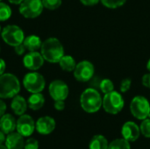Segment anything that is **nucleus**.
Segmentation results:
<instances>
[{
	"mask_svg": "<svg viewBox=\"0 0 150 149\" xmlns=\"http://www.w3.org/2000/svg\"><path fill=\"white\" fill-rule=\"evenodd\" d=\"M40 53L45 61L50 63H58L64 55V48L58 39L51 37L42 42Z\"/></svg>",
	"mask_w": 150,
	"mask_h": 149,
	"instance_id": "f257e3e1",
	"label": "nucleus"
},
{
	"mask_svg": "<svg viewBox=\"0 0 150 149\" xmlns=\"http://www.w3.org/2000/svg\"><path fill=\"white\" fill-rule=\"evenodd\" d=\"M80 104L84 112L94 113L100 110L103 105V98L98 90L92 88H88L82 93L80 97Z\"/></svg>",
	"mask_w": 150,
	"mask_h": 149,
	"instance_id": "f03ea898",
	"label": "nucleus"
},
{
	"mask_svg": "<svg viewBox=\"0 0 150 149\" xmlns=\"http://www.w3.org/2000/svg\"><path fill=\"white\" fill-rule=\"evenodd\" d=\"M20 91V83L16 76L4 73L0 76V98H12Z\"/></svg>",
	"mask_w": 150,
	"mask_h": 149,
	"instance_id": "7ed1b4c3",
	"label": "nucleus"
},
{
	"mask_svg": "<svg viewBox=\"0 0 150 149\" xmlns=\"http://www.w3.org/2000/svg\"><path fill=\"white\" fill-rule=\"evenodd\" d=\"M125 102L124 98L121 96L120 93L113 90L112 92H109L107 94H105V97L103 98V105L105 111L107 113L115 115L118 114L122 111L124 108Z\"/></svg>",
	"mask_w": 150,
	"mask_h": 149,
	"instance_id": "20e7f679",
	"label": "nucleus"
},
{
	"mask_svg": "<svg viewBox=\"0 0 150 149\" xmlns=\"http://www.w3.org/2000/svg\"><path fill=\"white\" fill-rule=\"evenodd\" d=\"M1 37L7 45L14 47L15 46L23 43L25 33L18 25H8L2 29Z\"/></svg>",
	"mask_w": 150,
	"mask_h": 149,
	"instance_id": "39448f33",
	"label": "nucleus"
},
{
	"mask_svg": "<svg viewBox=\"0 0 150 149\" xmlns=\"http://www.w3.org/2000/svg\"><path fill=\"white\" fill-rule=\"evenodd\" d=\"M23 85L25 89L32 93H39L43 91L46 86V81L44 76L36 72L32 71L25 75L23 78Z\"/></svg>",
	"mask_w": 150,
	"mask_h": 149,
	"instance_id": "423d86ee",
	"label": "nucleus"
},
{
	"mask_svg": "<svg viewBox=\"0 0 150 149\" xmlns=\"http://www.w3.org/2000/svg\"><path fill=\"white\" fill-rule=\"evenodd\" d=\"M130 111L134 118L143 120L150 117V104L149 100L142 97L137 96L133 98L130 104Z\"/></svg>",
	"mask_w": 150,
	"mask_h": 149,
	"instance_id": "0eeeda50",
	"label": "nucleus"
},
{
	"mask_svg": "<svg viewBox=\"0 0 150 149\" xmlns=\"http://www.w3.org/2000/svg\"><path fill=\"white\" fill-rule=\"evenodd\" d=\"M44 6L40 0H24L19 4V13L25 18H35L43 11Z\"/></svg>",
	"mask_w": 150,
	"mask_h": 149,
	"instance_id": "6e6552de",
	"label": "nucleus"
},
{
	"mask_svg": "<svg viewBox=\"0 0 150 149\" xmlns=\"http://www.w3.org/2000/svg\"><path fill=\"white\" fill-rule=\"evenodd\" d=\"M75 78L81 83H85L90 81L95 72L94 65L89 61H82L79 63H76V66L74 69Z\"/></svg>",
	"mask_w": 150,
	"mask_h": 149,
	"instance_id": "1a4fd4ad",
	"label": "nucleus"
},
{
	"mask_svg": "<svg viewBox=\"0 0 150 149\" xmlns=\"http://www.w3.org/2000/svg\"><path fill=\"white\" fill-rule=\"evenodd\" d=\"M16 131L24 137H30L35 131V122L28 114H23L17 119Z\"/></svg>",
	"mask_w": 150,
	"mask_h": 149,
	"instance_id": "9d476101",
	"label": "nucleus"
},
{
	"mask_svg": "<svg viewBox=\"0 0 150 149\" xmlns=\"http://www.w3.org/2000/svg\"><path fill=\"white\" fill-rule=\"evenodd\" d=\"M50 97L54 100H65L69 96V87L67 83L62 80H54L50 83L48 87Z\"/></svg>",
	"mask_w": 150,
	"mask_h": 149,
	"instance_id": "9b49d317",
	"label": "nucleus"
},
{
	"mask_svg": "<svg viewBox=\"0 0 150 149\" xmlns=\"http://www.w3.org/2000/svg\"><path fill=\"white\" fill-rule=\"evenodd\" d=\"M44 58L41 53L38 51H30L25 54L23 58V64L25 68L31 71H36L40 69L44 64Z\"/></svg>",
	"mask_w": 150,
	"mask_h": 149,
	"instance_id": "f8f14e48",
	"label": "nucleus"
},
{
	"mask_svg": "<svg viewBox=\"0 0 150 149\" xmlns=\"http://www.w3.org/2000/svg\"><path fill=\"white\" fill-rule=\"evenodd\" d=\"M56 126L55 120L50 116H43L35 122V130L42 135L52 133Z\"/></svg>",
	"mask_w": 150,
	"mask_h": 149,
	"instance_id": "ddd939ff",
	"label": "nucleus"
},
{
	"mask_svg": "<svg viewBox=\"0 0 150 149\" xmlns=\"http://www.w3.org/2000/svg\"><path fill=\"white\" fill-rule=\"evenodd\" d=\"M121 134L123 138L128 142H134L137 141L141 134L140 127L133 121L126 122L121 129Z\"/></svg>",
	"mask_w": 150,
	"mask_h": 149,
	"instance_id": "4468645a",
	"label": "nucleus"
},
{
	"mask_svg": "<svg viewBox=\"0 0 150 149\" xmlns=\"http://www.w3.org/2000/svg\"><path fill=\"white\" fill-rule=\"evenodd\" d=\"M24 138L18 132H12L7 134L4 145L8 149H24L25 141Z\"/></svg>",
	"mask_w": 150,
	"mask_h": 149,
	"instance_id": "2eb2a0df",
	"label": "nucleus"
},
{
	"mask_svg": "<svg viewBox=\"0 0 150 149\" xmlns=\"http://www.w3.org/2000/svg\"><path fill=\"white\" fill-rule=\"evenodd\" d=\"M17 126V120L13 115L10 113H4L0 118V130L3 131L6 135L15 132Z\"/></svg>",
	"mask_w": 150,
	"mask_h": 149,
	"instance_id": "dca6fc26",
	"label": "nucleus"
},
{
	"mask_svg": "<svg viewBox=\"0 0 150 149\" xmlns=\"http://www.w3.org/2000/svg\"><path fill=\"white\" fill-rule=\"evenodd\" d=\"M27 107H28L27 101L25 100L24 97L18 94L11 98V108L16 115L21 116L25 114L27 110Z\"/></svg>",
	"mask_w": 150,
	"mask_h": 149,
	"instance_id": "f3484780",
	"label": "nucleus"
},
{
	"mask_svg": "<svg viewBox=\"0 0 150 149\" xmlns=\"http://www.w3.org/2000/svg\"><path fill=\"white\" fill-rule=\"evenodd\" d=\"M44 104H45V97L41 94V92L32 93L31 96L27 99L28 107L33 111H38L41 109Z\"/></svg>",
	"mask_w": 150,
	"mask_h": 149,
	"instance_id": "a211bd4d",
	"label": "nucleus"
},
{
	"mask_svg": "<svg viewBox=\"0 0 150 149\" xmlns=\"http://www.w3.org/2000/svg\"><path fill=\"white\" fill-rule=\"evenodd\" d=\"M23 44L25 45L26 50H28L29 52L30 51H38L41 47L42 41L39 36L34 35V34H31V35L25 37Z\"/></svg>",
	"mask_w": 150,
	"mask_h": 149,
	"instance_id": "6ab92c4d",
	"label": "nucleus"
},
{
	"mask_svg": "<svg viewBox=\"0 0 150 149\" xmlns=\"http://www.w3.org/2000/svg\"><path fill=\"white\" fill-rule=\"evenodd\" d=\"M108 141L106 140V138L103 135H95L92 137L90 145H89V148L90 149H108Z\"/></svg>",
	"mask_w": 150,
	"mask_h": 149,
	"instance_id": "aec40b11",
	"label": "nucleus"
},
{
	"mask_svg": "<svg viewBox=\"0 0 150 149\" xmlns=\"http://www.w3.org/2000/svg\"><path fill=\"white\" fill-rule=\"evenodd\" d=\"M59 65L61 67V68L66 72H72L74 71L76 66V62L75 61V59L71 56V55H63L61 60L59 61Z\"/></svg>",
	"mask_w": 150,
	"mask_h": 149,
	"instance_id": "412c9836",
	"label": "nucleus"
},
{
	"mask_svg": "<svg viewBox=\"0 0 150 149\" xmlns=\"http://www.w3.org/2000/svg\"><path fill=\"white\" fill-rule=\"evenodd\" d=\"M108 149H131V147L129 142L123 138V139H116L112 141L109 144Z\"/></svg>",
	"mask_w": 150,
	"mask_h": 149,
	"instance_id": "4be33fe9",
	"label": "nucleus"
},
{
	"mask_svg": "<svg viewBox=\"0 0 150 149\" xmlns=\"http://www.w3.org/2000/svg\"><path fill=\"white\" fill-rule=\"evenodd\" d=\"M11 7L4 3V2H0V21H6L8 20L11 16Z\"/></svg>",
	"mask_w": 150,
	"mask_h": 149,
	"instance_id": "5701e85b",
	"label": "nucleus"
},
{
	"mask_svg": "<svg viewBox=\"0 0 150 149\" xmlns=\"http://www.w3.org/2000/svg\"><path fill=\"white\" fill-rule=\"evenodd\" d=\"M99 88L101 90V91L104 93V94H107L109 92H112L114 90V85H113V83L112 82V80L108 79V78H105V79H103L100 83V85H99Z\"/></svg>",
	"mask_w": 150,
	"mask_h": 149,
	"instance_id": "b1692460",
	"label": "nucleus"
},
{
	"mask_svg": "<svg viewBox=\"0 0 150 149\" xmlns=\"http://www.w3.org/2000/svg\"><path fill=\"white\" fill-rule=\"evenodd\" d=\"M103 5L109 9H117L126 4L127 0H100Z\"/></svg>",
	"mask_w": 150,
	"mask_h": 149,
	"instance_id": "393cba45",
	"label": "nucleus"
},
{
	"mask_svg": "<svg viewBox=\"0 0 150 149\" xmlns=\"http://www.w3.org/2000/svg\"><path fill=\"white\" fill-rule=\"evenodd\" d=\"M44 8L47 10H56L62 5V0H42Z\"/></svg>",
	"mask_w": 150,
	"mask_h": 149,
	"instance_id": "a878e982",
	"label": "nucleus"
},
{
	"mask_svg": "<svg viewBox=\"0 0 150 149\" xmlns=\"http://www.w3.org/2000/svg\"><path fill=\"white\" fill-rule=\"evenodd\" d=\"M140 130H141V133L144 137L150 139V119H143V121L141 124Z\"/></svg>",
	"mask_w": 150,
	"mask_h": 149,
	"instance_id": "bb28decb",
	"label": "nucleus"
},
{
	"mask_svg": "<svg viewBox=\"0 0 150 149\" xmlns=\"http://www.w3.org/2000/svg\"><path fill=\"white\" fill-rule=\"evenodd\" d=\"M24 149H39V142L34 138H29L25 141Z\"/></svg>",
	"mask_w": 150,
	"mask_h": 149,
	"instance_id": "cd10ccee",
	"label": "nucleus"
},
{
	"mask_svg": "<svg viewBox=\"0 0 150 149\" xmlns=\"http://www.w3.org/2000/svg\"><path fill=\"white\" fill-rule=\"evenodd\" d=\"M131 84H132V80L130 78H125V79H123L121 81L120 86V92H122V93L127 92L130 90V88H131Z\"/></svg>",
	"mask_w": 150,
	"mask_h": 149,
	"instance_id": "c85d7f7f",
	"label": "nucleus"
},
{
	"mask_svg": "<svg viewBox=\"0 0 150 149\" xmlns=\"http://www.w3.org/2000/svg\"><path fill=\"white\" fill-rule=\"evenodd\" d=\"M14 51H15V53H16L18 55H22V54H24L25 53L26 48H25V45H24L23 43H21V44L17 45V46L14 47Z\"/></svg>",
	"mask_w": 150,
	"mask_h": 149,
	"instance_id": "c756f323",
	"label": "nucleus"
},
{
	"mask_svg": "<svg viewBox=\"0 0 150 149\" xmlns=\"http://www.w3.org/2000/svg\"><path fill=\"white\" fill-rule=\"evenodd\" d=\"M54 109L57 111H63L65 108V102L64 100H56L54 101Z\"/></svg>",
	"mask_w": 150,
	"mask_h": 149,
	"instance_id": "7c9ffc66",
	"label": "nucleus"
},
{
	"mask_svg": "<svg viewBox=\"0 0 150 149\" xmlns=\"http://www.w3.org/2000/svg\"><path fill=\"white\" fill-rule=\"evenodd\" d=\"M142 85L143 86H145L146 88L150 89V74H145L142 76Z\"/></svg>",
	"mask_w": 150,
	"mask_h": 149,
	"instance_id": "2f4dec72",
	"label": "nucleus"
},
{
	"mask_svg": "<svg viewBox=\"0 0 150 149\" xmlns=\"http://www.w3.org/2000/svg\"><path fill=\"white\" fill-rule=\"evenodd\" d=\"M80 2L86 6H93L100 2V0H80Z\"/></svg>",
	"mask_w": 150,
	"mask_h": 149,
	"instance_id": "473e14b6",
	"label": "nucleus"
},
{
	"mask_svg": "<svg viewBox=\"0 0 150 149\" xmlns=\"http://www.w3.org/2000/svg\"><path fill=\"white\" fill-rule=\"evenodd\" d=\"M6 104L2 100V98H0V118L6 112Z\"/></svg>",
	"mask_w": 150,
	"mask_h": 149,
	"instance_id": "72a5a7b5",
	"label": "nucleus"
},
{
	"mask_svg": "<svg viewBox=\"0 0 150 149\" xmlns=\"http://www.w3.org/2000/svg\"><path fill=\"white\" fill-rule=\"evenodd\" d=\"M5 68H6V64H5V61L0 58V76H2L4 71H5Z\"/></svg>",
	"mask_w": 150,
	"mask_h": 149,
	"instance_id": "f704fd0d",
	"label": "nucleus"
},
{
	"mask_svg": "<svg viewBox=\"0 0 150 149\" xmlns=\"http://www.w3.org/2000/svg\"><path fill=\"white\" fill-rule=\"evenodd\" d=\"M6 134L0 130V145H4V143L5 142V140H6Z\"/></svg>",
	"mask_w": 150,
	"mask_h": 149,
	"instance_id": "c9c22d12",
	"label": "nucleus"
},
{
	"mask_svg": "<svg viewBox=\"0 0 150 149\" xmlns=\"http://www.w3.org/2000/svg\"><path fill=\"white\" fill-rule=\"evenodd\" d=\"M9 3L13 4H20L24 0H7Z\"/></svg>",
	"mask_w": 150,
	"mask_h": 149,
	"instance_id": "e433bc0d",
	"label": "nucleus"
},
{
	"mask_svg": "<svg viewBox=\"0 0 150 149\" xmlns=\"http://www.w3.org/2000/svg\"><path fill=\"white\" fill-rule=\"evenodd\" d=\"M147 68H148V70L150 72V59L149 60L148 63H147Z\"/></svg>",
	"mask_w": 150,
	"mask_h": 149,
	"instance_id": "4c0bfd02",
	"label": "nucleus"
},
{
	"mask_svg": "<svg viewBox=\"0 0 150 149\" xmlns=\"http://www.w3.org/2000/svg\"><path fill=\"white\" fill-rule=\"evenodd\" d=\"M0 149H8L5 145H0Z\"/></svg>",
	"mask_w": 150,
	"mask_h": 149,
	"instance_id": "58836bf2",
	"label": "nucleus"
},
{
	"mask_svg": "<svg viewBox=\"0 0 150 149\" xmlns=\"http://www.w3.org/2000/svg\"><path fill=\"white\" fill-rule=\"evenodd\" d=\"M1 32H2V28H1V26H0V35H1Z\"/></svg>",
	"mask_w": 150,
	"mask_h": 149,
	"instance_id": "ea45409f",
	"label": "nucleus"
},
{
	"mask_svg": "<svg viewBox=\"0 0 150 149\" xmlns=\"http://www.w3.org/2000/svg\"><path fill=\"white\" fill-rule=\"evenodd\" d=\"M1 1H2V0H0V2H1Z\"/></svg>",
	"mask_w": 150,
	"mask_h": 149,
	"instance_id": "a19ab883",
	"label": "nucleus"
},
{
	"mask_svg": "<svg viewBox=\"0 0 150 149\" xmlns=\"http://www.w3.org/2000/svg\"><path fill=\"white\" fill-rule=\"evenodd\" d=\"M40 1H42V0H40Z\"/></svg>",
	"mask_w": 150,
	"mask_h": 149,
	"instance_id": "79ce46f5",
	"label": "nucleus"
}]
</instances>
